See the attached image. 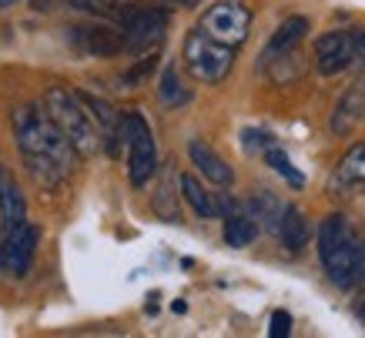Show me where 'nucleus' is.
I'll return each instance as SVG.
<instances>
[{"label":"nucleus","mask_w":365,"mask_h":338,"mask_svg":"<svg viewBox=\"0 0 365 338\" xmlns=\"http://www.w3.org/2000/svg\"><path fill=\"white\" fill-rule=\"evenodd\" d=\"M124 31V51H148L165 41L168 31V14L158 7H134L128 21L121 24Z\"/></svg>","instance_id":"nucleus-7"},{"label":"nucleus","mask_w":365,"mask_h":338,"mask_svg":"<svg viewBox=\"0 0 365 338\" xmlns=\"http://www.w3.org/2000/svg\"><path fill=\"white\" fill-rule=\"evenodd\" d=\"M71 44L81 54L114 57L124 51V31L111 27V24H81V27H71Z\"/></svg>","instance_id":"nucleus-9"},{"label":"nucleus","mask_w":365,"mask_h":338,"mask_svg":"<svg viewBox=\"0 0 365 338\" xmlns=\"http://www.w3.org/2000/svg\"><path fill=\"white\" fill-rule=\"evenodd\" d=\"M124 144H128V178L134 188H144L158 171V148L148 121L138 111L124 114Z\"/></svg>","instance_id":"nucleus-5"},{"label":"nucleus","mask_w":365,"mask_h":338,"mask_svg":"<svg viewBox=\"0 0 365 338\" xmlns=\"http://www.w3.org/2000/svg\"><path fill=\"white\" fill-rule=\"evenodd\" d=\"M37 235L41 231L34 225H17L14 231H7V238L0 245V272L11 275V278H24L31 272V262H34V248H37Z\"/></svg>","instance_id":"nucleus-8"},{"label":"nucleus","mask_w":365,"mask_h":338,"mask_svg":"<svg viewBox=\"0 0 365 338\" xmlns=\"http://www.w3.org/2000/svg\"><path fill=\"white\" fill-rule=\"evenodd\" d=\"M305 34H309V17H288V21H282V27L275 31V37L268 41L265 54H262V67H268L278 57L295 54V47L305 41Z\"/></svg>","instance_id":"nucleus-13"},{"label":"nucleus","mask_w":365,"mask_h":338,"mask_svg":"<svg viewBox=\"0 0 365 338\" xmlns=\"http://www.w3.org/2000/svg\"><path fill=\"white\" fill-rule=\"evenodd\" d=\"M292 335V315L288 312H275L272 325H268V338H288Z\"/></svg>","instance_id":"nucleus-23"},{"label":"nucleus","mask_w":365,"mask_h":338,"mask_svg":"<svg viewBox=\"0 0 365 338\" xmlns=\"http://www.w3.org/2000/svg\"><path fill=\"white\" fill-rule=\"evenodd\" d=\"M349 37H352L355 61H362V64H365V31H362V27H355V31H349Z\"/></svg>","instance_id":"nucleus-25"},{"label":"nucleus","mask_w":365,"mask_h":338,"mask_svg":"<svg viewBox=\"0 0 365 338\" xmlns=\"http://www.w3.org/2000/svg\"><path fill=\"white\" fill-rule=\"evenodd\" d=\"M14 138L27 171L41 188L64 185L74 168V148L67 144L51 114L41 104H24L14 111Z\"/></svg>","instance_id":"nucleus-1"},{"label":"nucleus","mask_w":365,"mask_h":338,"mask_svg":"<svg viewBox=\"0 0 365 338\" xmlns=\"http://www.w3.org/2000/svg\"><path fill=\"white\" fill-rule=\"evenodd\" d=\"M275 231H278V238H282V245H285L292 255H299V251L309 245V221H305V215H302L295 205L282 208V218H278Z\"/></svg>","instance_id":"nucleus-16"},{"label":"nucleus","mask_w":365,"mask_h":338,"mask_svg":"<svg viewBox=\"0 0 365 338\" xmlns=\"http://www.w3.org/2000/svg\"><path fill=\"white\" fill-rule=\"evenodd\" d=\"M265 161H268V168H275L278 175L285 178V181H288L292 188H302V185H305V178H302L299 171H295V164H292V158H288V154L282 151V148H275V144H268V148H265Z\"/></svg>","instance_id":"nucleus-21"},{"label":"nucleus","mask_w":365,"mask_h":338,"mask_svg":"<svg viewBox=\"0 0 365 338\" xmlns=\"http://www.w3.org/2000/svg\"><path fill=\"white\" fill-rule=\"evenodd\" d=\"M185 64H188L191 77L201 81V84H218L228 77L235 64V47L215 41L208 34L195 27V31L185 37Z\"/></svg>","instance_id":"nucleus-4"},{"label":"nucleus","mask_w":365,"mask_h":338,"mask_svg":"<svg viewBox=\"0 0 365 338\" xmlns=\"http://www.w3.org/2000/svg\"><path fill=\"white\" fill-rule=\"evenodd\" d=\"M362 118H365V74H359L352 84L345 88L342 98H339L329 128H332V134H339V138H349V134L362 124Z\"/></svg>","instance_id":"nucleus-11"},{"label":"nucleus","mask_w":365,"mask_h":338,"mask_svg":"<svg viewBox=\"0 0 365 338\" xmlns=\"http://www.w3.org/2000/svg\"><path fill=\"white\" fill-rule=\"evenodd\" d=\"M74 11H84V14H94V17H108L121 27L128 21V14L138 7L134 0H67Z\"/></svg>","instance_id":"nucleus-18"},{"label":"nucleus","mask_w":365,"mask_h":338,"mask_svg":"<svg viewBox=\"0 0 365 338\" xmlns=\"http://www.w3.org/2000/svg\"><path fill=\"white\" fill-rule=\"evenodd\" d=\"M355 282L365 288V241L359 245V258H355Z\"/></svg>","instance_id":"nucleus-27"},{"label":"nucleus","mask_w":365,"mask_h":338,"mask_svg":"<svg viewBox=\"0 0 365 338\" xmlns=\"http://www.w3.org/2000/svg\"><path fill=\"white\" fill-rule=\"evenodd\" d=\"M242 138H245V148H248V151H255V148H258V151H265L268 144H272V138L262 134V131H245Z\"/></svg>","instance_id":"nucleus-24"},{"label":"nucleus","mask_w":365,"mask_h":338,"mask_svg":"<svg viewBox=\"0 0 365 338\" xmlns=\"http://www.w3.org/2000/svg\"><path fill=\"white\" fill-rule=\"evenodd\" d=\"M248 27H252V11L245 7L242 0H218V4H211L208 11H205V17H201V31L228 47L245 44Z\"/></svg>","instance_id":"nucleus-6"},{"label":"nucleus","mask_w":365,"mask_h":338,"mask_svg":"<svg viewBox=\"0 0 365 338\" xmlns=\"http://www.w3.org/2000/svg\"><path fill=\"white\" fill-rule=\"evenodd\" d=\"M352 64H355V51H352L349 31H329L315 41V67H319L322 77L342 74L345 67Z\"/></svg>","instance_id":"nucleus-10"},{"label":"nucleus","mask_w":365,"mask_h":338,"mask_svg":"<svg viewBox=\"0 0 365 338\" xmlns=\"http://www.w3.org/2000/svg\"><path fill=\"white\" fill-rule=\"evenodd\" d=\"M44 111L51 114V121H54L57 128H61V134H64L67 144L74 148V154L91 158V154L101 148L98 124H94V118L88 114L81 94H74V91H67V88H51L44 98Z\"/></svg>","instance_id":"nucleus-2"},{"label":"nucleus","mask_w":365,"mask_h":338,"mask_svg":"<svg viewBox=\"0 0 365 338\" xmlns=\"http://www.w3.org/2000/svg\"><path fill=\"white\" fill-rule=\"evenodd\" d=\"M161 104H168V108H175V104H185V101L191 98L188 91L181 88V81H178V71H175V64H168L165 67V74H161Z\"/></svg>","instance_id":"nucleus-22"},{"label":"nucleus","mask_w":365,"mask_h":338,"mask_svg":"<svg viewBox=\"0 0 365 338\" xmlns=\"http://www.w3.org/2000/svg\"><path fill=\"white\" fill-rule=\"evenodd\" d=\"M151 67H155V57H148V61H141V64L134 67V71H128V74H124V81H128V84H134V81H141V77L148 74Z\"/></svg>","instance_id":"nucleus-26"},{"label":"nucleus","mask_w":365,"mask_h":338,"mask_svg":"<svg viewBox=\"0 0 365 338\" xmlns=\"http://www.w3.org/2000/svg\"><path fill=\"white\" fill-rule=\"evenodd\" d=\"M188 158H191V164H195V168L201 171V178H208L211 185L232 188L235 171L222 161V158H218V154L211 151L208 141H201V138H191V141H188Z\"/></svg>","instance_id":"nucleus-12"},{"label":"nucleus","mask_w":365,"mask_h":338,"mask_svg":"<svg viewBox=\"0 0 365 338\" xmlns=\"http://www.w3.org/2000/svg\"><path fill=\"white\" fill-rule=\"evenodd\" d=\"M0 218H4V228L14 231L17 225L27 221V201H24L21 188L11 178L7 168H0Z\"/></svg>","instance_id":"nucleus-14"},{"label":"nucleus","mask_w":365,"mask_h":338,"mask_svg":"<svg viewBox=\"0 0 365 338\" xmlns=\"http://www.w3.org/2000/svg\"><path fill=\"white\" fill-rule=\"evenodd\" d=\"M352 185H365V141L355 144L352 151L342 158V164L335 168V178H332V188L345 191Z\"/></svg>","instance_id":"nucleus-17"},{"label":"nucleus","mask_w":365,"mask_h":338,"mask_svg":"<svg viewBox=\"0 0 365 338\" xmlns=\"http://www.w3.org/2000/svg\"><path fill=\"white\" fill-rule=\"evenodd\" d=\"M255 238H258V221L235 201V205L225 211V245H228V248H248Z\"/></svg>","instance_id":"nucleus-15"},{"label":"nucleus","mask_w":365,"mask_h":338,"mask_svg":"<svg viewBox=\"0 0 365 338\" xmlns=\"http://www.w3.org/2000/svg\"><path fill=\"white\" fill-rule=\"evenodd\" d=\"M11 4H17V0H0V7H11Z\"/></svg>","instance_id":"nucleus-28"},{"label":"nucleus","mask_w":365,"mask_h":338,"mask_svg":"<svg viewBox=\"0 0 365 338\" xmlns=\"http://www.w3.org/2000/svg\"><path fill=\"white\" fill-rule=\"evenodd\" d=\"M248 215H252L255 221H265L268 228H275L278 218H282V205H278V198L272 195V191H258V195H252V201H248Z\"/></svg>","instance_id":"nucleus-20"},{"label":"nucleus","mask_w":365,"mask_h":338,"mask_svg":"<svg viewBox=\"0 0 365 338\" xmlns=\"http://www.w3.org/2000/svg\"><path fill=\"white\" fill-rule=\"evenodd\" d=\"M355 258H359V238L345 215H329L319 225V262L335 288H349L355 282Z\"/></svg>","instance_id":"nucleus-3"},{"label":"nucleus","mask_w":365,"mask_h":338,"mask_svg":"<svg viewBox=\"0 0 365 338\" xmlns=\"http://www.w3.org/2000/svg\"><path fill=\"white\" fill-rule=\"evenodd\" d=\"M168 4H185V0H168Z\"/></svg>","instance_id":"nucleus-29"},{"label":"nucleus","mask_w":365,"mask_h":338,"mask_svg":"<svg viewBox=\"0 0 365 338\" xmlns=\"http://www.w3.org/2000/svg\"><path fill=\"white\" fill-rule=\"evenodd\" d=\"M181 195H185V201L191 205V211L201 215V218H215V215H218V201H215V195H208L195 175H181Z\"/></svg>","instance_id":"nucleus-19"}]
</instances>
